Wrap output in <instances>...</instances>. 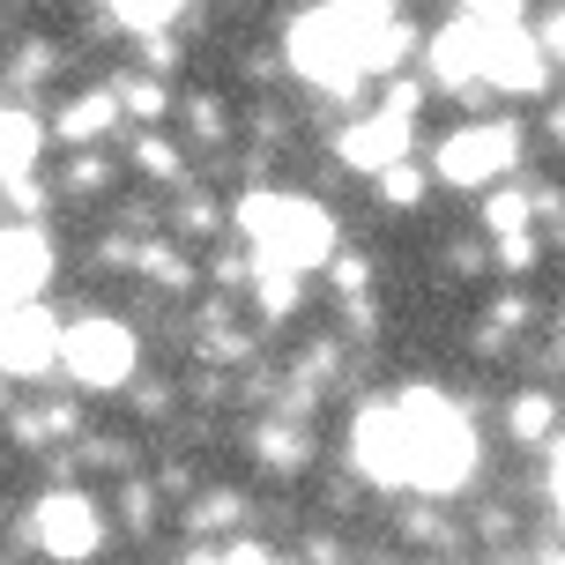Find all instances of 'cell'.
Instances as JSON below:
<instances>
[{
	"instance_id": "cell-8",
	"label": "cell",
	"mask_w": 565,
	"mask_h": 565,
	"mask_svg": "<svg viewBox=\"0 0 565 565\" xmlns=\"http://www.w3.org/2000/svg\"><path fill=\"white\" fill-rule=\"evenodd\" d=\"M60 342H67V328H60V320L38 306V298L8 306V342H0V358H8V380H45V372L60 365Z\"/></svg>"
},
{
	"instance_id": "cell-15",
	"label": "cell",
	"mask_w": 565,
	"mask_h": 565,
	"mask_svg": "<svg viewBox=\"0 0 565 565\" xmlns=\"http://www.w3.org/2000/svg\"><path fill=\"white\" fill-rule=\"evenodd\" d=\"M431 179L439 171H424V164H387L380 179H372V194H380V209H395V216H409V209H424V194H431Z\"/></svg>"
},
{
	"instance_id": "cell-20",
	"label": "cell",
	"mask_w": 565,
	"mask_h": 565,
	"mask_svg": "<svg viewBox=\"0 0 565 565\" xmlns=\"http://www.w3.org/2000/svg\"><path fill=\"white\" fill-rule=\"evenodd\" d=\"M119 105H127L135 119H164L171 113V83L157 75V67H149V75H119Z\"/></svg>"
},
{
	"instance_id": "cell-14",
	"label": "cell",
	"mask_w": 565,
	"mask_h": 565,
	"mask_svg": "<svg viewBox=\"0 0 565 565\" xmlns=\"http://www.w3.org/2000/svg\"><path fill=\"white\" fill-rule=\"evenodd\" d=\"M507 431H513V447H551V431H558V402L543 395V387H521V395L507 402Z\"/></svg>"
},
{
	"instance_id": "cell-24",
	"label": "cell",
	"mask_w": 565,
	"mask_h": 565,
	"mask_svg": "<svg viewBox=\"0 0 565 565\" xmlns=\"http://www.w3.org/2000/svg\"><path fill=\"white\" fill-rule=\"evenodd\" d=\"M186 127H194V141L209 149V141H224V135H231V113L216 105V97H194V105H186Z\"/></svg>"
},
{
	"instance_id": "cell-35",
	"label": "cell",
	"mask_w": 565,
	"mask_h": 565,
	"mask_svg": "<svg viewBox=\"0 0 565 565\" xmlns=\"http://www.w3.org/2000/svg\"><path fill=\"white\" fill-rule=\"evenodd\" d=\"M558 499H565V454H558Z\"/></svg>"
},
{
	"instance_id": "cell-3",
	"label": "cell",
	"mask_w": 565,
	"mask_h": 565,
	"mask_svg": "<svg viewBox=\"0 0 565 565\" xmlns=\"http://www.w3.org/2000/svg\"><path fill=\"white\" fill-rule=\"evenodd\" d=\"M135 328L127 320H105V312H83V320H67V342H60V372L89 387V395H119L127 380H135Z\"/></svg>"
},
{
	"instance_id": "cell-22",
	"label": "cell",
	"mask_w": 565,
	"mask_h": 565,
	"mask_svg": "<svg viewBox=\"0 0 565 565\" xmlns=\"http://www.w3.org/2000/svg\"><path fill=\"white\" fill-rule=\"evenodd\" d=\"M45 201H53V186H38V171H8V216L38 224V216H45Z\"/></svg>"
},
{
	"instance_id": "cell-16",
	"label": "cell",
	"mask_w": 565,
	"mask_h": 565,
	"mask_svg": "<svg viewBox=\"0 0 565 565\" xmlns=\"http://www.w3.org/2000/svg\"><path fill=\"white\" fill-rule=\"evenodd\" d=\"M543 209H536V194L529 186H491V201H483V231L491 238H513V231H529Z\"/></svg>"
},
{
	"instance_id": "cell-11",
	"label": "cell",
	"mask_w": 565,
	"mask_h": 565,
	"mask_svg": "<svg viewBox=\"0 0 565 565\" xmlns=\"http://www.w3.org/2000/svg\"><path fill=\"white\" fill-rule=\"evenodd\" d=\"M119 83H97V89H83L75 105H60L53 113V135H60V149H97V141L119 127Z\"/></svg>"
},
{
	"instance_id": "cell-13",
	"label": "cell",
	"mask_w": 565,
	"mask_h": 565,
	"mask_svg": "<svg viewBox=\"0 0 565 565\" xmlns=\"http://www.w3.org/2000/svg\"><path fill=\"white\" fill-rule=\"evenodd\" d=\"M254 461H260V469H276V477H298V469H306V461H312V439H306V431H298V424H260V431H254Z\"/></svg>"
},
{
	"instance_id": "cell-23",
	"label": "cell",
	"mask_w": 565,
	"mask_h": 565,
	"mask_svg": "<svg viewBox=\"0 0 565 565\" xmlns=\"http://www.w3.org/2000/svg\"><path fill=\"white\" fill-rule=\"evenodd\" d=\"M536 254H543L536 231H513V238H499V246H491V260H499L507 276H529V268H536Z\"/></svg>"
},
{
	"instance_id": "cell-30",
	"label": "cell",
	"mask_w": 565,
	"mask_h": 565,
	"mask_svg": "<svg viewBox=\"0 0 565 565\" xmlns=\"http://www.w3.org/2000/svg\"><path fill=\"white\" fill-rule=\"evenodd\" d=\"M461 15H483V23H521V0H454Z\"/></svg>"
},
{
	"instance_id": "cell-27",
	"label": "cell",
	"mask_w": 565,
	"mask_h": 565,
	"mask_svg": "<svg viewBox=\"0 0 565 565\" xmlns=\"http://www.w3.org/2000/svg\"><path fill=\"white\" fill-rule=\"evenodd\" d=\"M238 513H246V499H238V491H209V499L194 507V529L209 536V529H231Z\"/></svg>"
},
{
	"instance_id": "cell-34",
	"label": "cell",
	"mask_w": 565,
	"mask_h": 565,
	"mask_svg": "<svg viewBox=\"0 0 565 565\" xmlns=\"http://www.w3.org/2000/svg\"><path fill=\"white\" fill-rule=\"evenodd\" d=\"M551 141H565V105H558V113H551Z\"/></svg>"
},
{
	"instance_id": "cell-21",
	"label": "cell",
	"mask_w": 565,
	"mask_h": 565,
	"mask_svg": "<svg viewBox=\"0 0 565 565\" xmlns=\"http://www.w3.org/2000/svg\"><path fill=\"white\" fill-rule=\"evenodd\" d=\"M135 171L141 179H186V157H179V141L171 135H135Z\"/></svg>"
},
{
	"instance_id": "cell-25",
	"label": "cell",
	"mask_w": 565,
	"mask_h": 565,
	"mask_svg": "<svg viewBox=\"0 0 565 565\" xmlns=\"http://www.w3.org/2000/svg\"><path fill=\"white\" fill-rule=\"evenodd\" d=\"M113 179V164H105V149H75V164H67V194H97Z\"/></svg>"
},
{
	"instance_id": "cell-32",
	"label": "cell",
	"mask_w": 565,
	"mask_h": 565,
	"mask_svg": "<svg viewBox=\"0 0 565 565\" xmlns=\"http://www.w3.org/2000/svg\"><path fill=\"white\" fill-rule=\"evenodd\" d=\"M224 565H290V558H276L268 543H231V551H224Z\"/></svg>"
},
{
	"instance_id": "cell-33",
	"label": "cell",
	"mask_w": 565,
	"mask_h": 565,
	"mask_svg": "<svg viewBox=\"0 0 565 565\" xmlns=\"http://www.w3.org/2000/svg\"><path fill=\"white\" fill-rule=\"evenodd\" d=\"M306 565H342V543L335 536H312L306 543Z\"/></svg>"
},
{
	"instance_id": "cell-2",
	"label": "cell",
	"mask_w": 565,
	"mask_h": 565,
	"mask_svg": "<svg viewBox=\"0 0 565 565\" xmlns=\"http://www.w3.org/2000/svg\"><path fill=\"white\" fill-rule=\"evenodd\" d=\"M238 238L260 254V268H298V276H312L335 254V224L306 194H246L238 201Z\"/></svg>"
},
{
	"instance_id": "cell-5",
	"label": "cell",
	"mask_w": 565,
	"mask_h": 565,
	"mask_svg": "<svg viewBox=\"0 0 565 565\" xmlns=\"http://www.w3.org/2000/svg\"><path fill=\"white\" fill-rule=\"evenodd\" d=\"M30 536H38V551L60 565H89L97 551H105V507L97 499H83V491H45L38 507H30Z\"/></svg>"
},
{
	"instance_id": "cell-18",
	"label": "cell",
	"mask_w": 565,
	"mask_h": 565,
	"mask_svg": "<svg viewBox=\"0 0 565 565\" xmlns=\"http://www.w3.org/2000/svg\"><path fill=\"white\" fill-rule=\"evenodd\" d=\"M254 306L268 312V320L298 312V306H306V276H298V268H260V276H254Z\"/></svg>"
},
{
	"instance_id": "cell-29",
	"label": "cell",
	"mask_w": 565,
	"mask_h": 565,
	"mask_svg": "<svg viewBox=\"0 0 565 565\" xmlns=\"http://www.w3.org/2000/svg\"><path fill=\"white\" fill-rule=\"evenodd\" d=\"M119 521H127V529H149V521H157V499H149V483H127V491H119Z\"/></svg>"
},
{
	"instance_id": "cell-26",
	"label": "cell",
	"mask_w": 565,
	"mask_h": 565,
	"mask_svg": "<svg viewBox=\"0 0 565 565\" xmlns=\"http://www.w3.org/2000/svg\"><path fill=\"white\" fill-rule=\"evenodd\" d=\"M171 224H179V238H209V231L224 224V216H216V201H209V194H186V201H179V216H171Z\"/></svg>"
},
{
	"instance_id": "cell-19",
	"label": "cell",
	"mask_w": 565,
	"mask_h": 565,
	"mask_svg": "<svg viewBox=\"0 0 565 565\" xmlns=\"http://www.w3.org/2000/svg\"><path fill=\"white\" fill-rule=\"evenodd\" d=\"M186 0H105V15H113L119 30H135V38H157V30H171V15H179Z\"/></svg>"
},
{
	"instance_id": "cell-1",
	"label": "cell",
	"mask_w": 565,
	"mask_h": 565,
	"mask_svg": "<svg viewBox=\"0 0 565 565\" xmlns=\"http://www.w3.org/2000/svg\"><path fill=\"white\" fill-rule=\"evenodd\" d=\"M402 431H409V483L417 491H461L477 469V431L439 387H402L395 395Z\"/></svg>"
},
{
	"instance_id": "cell-28",
	"label": "cell",
	"mask_w": 565,
	"mask_h": 565,
	"mask_svg": "<svg viewBox=\"0 0 565 565\" xmlns=\"http://www.w3.org/2000/svg\"><path fill=\"white\" fill-rule=\"evenodd\" d=\"M328 276H335L342 298H358V290L372 282V260H365V254H342V260H328Z\"/></svg>"
},
{
	"instance_id": "cell-12",
	"label": "cell",
	"mask_w": 565,
	"mask_h": 565,
	"mask_svg": "<svg viewBox=\"0 0 565 565\" xmlns=\"http://www.w3.org/2000/svg\"><path fill=\"white\" fill-rule=\"evenodd\" d=\"M8 171H38L45 164V141H60L53 135V119H38L30 113V97H8Z\"/></svg>"
},
{
	"instance_id": "cell-36",
	"label": "cell",
	"mask_w": 565,
	"mask_h": 565,
	"mask_svg": "<svg viewBox=\"0 0 565 565\" xmlns=\"http://www.w3.org/2000/svg\"><path fill=\"white\" fill-rule=\"evenodd\" d=\"M395 8H402V0H395Z\"/></svg>"
},
{
	"instance_id": "cell-31",
	"label": "cell",
	"mask_w": 565,
	"mask_h": 565,
	"mask_svg": "<svg viewBox=\"0 0 565 565\" xmlns=\"http://www.w3.org/2000/svg\"><path fill=\"white\" fill-rule=\"evenodd\" d=\"M135 417H171V387L164 380H141L135 387Z\"/></svg>"
},
{
	"instance_id": "cell-4",
	"label": "cell",
	"mask_w": 565,
	"mask_h": 565,
	"mask_svg": "<svg viewBox=\"0 0 565 565\" xmlns=\"http://www.w3.org/2000/svg\"><path fill=\"white\" fill-rule=\"evenodd\" d=\"M521 164V127L513 119H469V127H454L439 149H431V171L447 179V186H499L507 171Z\"/></svg>"
},
{
	"instance_id": "cell-9",
	"label": "cell",
	"mask_w": 565,
	"mask_h": 565,
	"mask_svg": "<svg viewBox=\"0 0 565 565\" xmlns=\"http://www.w3.org/2000/svg\"><path fill=\"white\" fill-rule=\"evenodd\" d=\"M409 127H417V119L387 113V105H380L372 119H350V127L335 135V164H342V171H365V179H380L387 164H402V157H409Z\"/></svg>"
},
{
	"instance_id": "cell-17",
	"label": "cell",
	"mask_w": 565,
	"mask_h": 565,
	"mask_svg": "<svg viewBox=\"0 0 565 565\" xmlns=\"http://www.w3.org/2000/svg\"><path fill=\"white\" fill-rule=\"evenodd\" d=\"M135 268L149 282H164V290H186V282H194V260H186V246H171V238H141Z\"/></svg>"
},
{
	"instance_id": "cell-6",
	"label": "cell",
	"mask_w": 565,
	"mask_h": 565,
	"mask_svg": "<svg viewBox=\"0 0 565 565\" xmlns=\"http://www.w3.org/2000/svg\"><path fill=\"white\" fill-rule=\"evenodd\" d=\"M551 75H558V60L543 53L529 23H483V83L499 97H543Z\"/></svg>"
},
{
	"instance_id": "cell-7",
	"label": "cell",
	"mask_w": 565,
	"mask_h": 565,
	"mask_svg": "<svg viewBox=\"0 0 565 565\" xmlns=\"http://www.w3.org/2000/svg\"><path fill=\"white\" fill-rule=\"evenodd\" d=\"M424 67H431V83L447 89V97H469L483 105L491 83H483V15H454L424 38Z\"/></svg>"
},
{
	"instance_id": "cell-10",
	"label": "cell",
	"mask_w": 565,
	"mask_h": 565,
	"mask_svg": "<svg viewBox=\"0 0 565 565\" xmlns=\"http://www.w3.org/2000/svg\"><path fill=\"white\" fill-rule=\"evenodd\" d=\"M53 238L23 216H8V306H23V298H45V282H53Z\"/></svg>"
}]
</instances>
